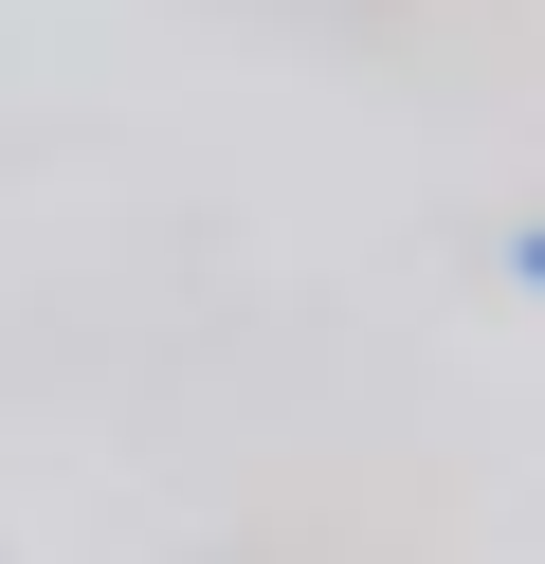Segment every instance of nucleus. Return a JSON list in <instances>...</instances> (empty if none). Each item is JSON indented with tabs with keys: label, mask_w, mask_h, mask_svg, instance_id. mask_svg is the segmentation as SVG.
Listing matches in <instances>:
<instances>
[{
	"label": "nucleus",
	"mask_w": 545,
	"mask_h": 564,
	"mask_svg": "<svg viewBox=\"0 0 545 564\" xmlns=\"http://www.w3.org/2000/svg\"><path fill=\"white\" fill-rule=\"evenodd\" d=\"M527 292H545V237H527Z\"/></svg>",
	"instance_id": "f257e3e1"
}]
</instances>
